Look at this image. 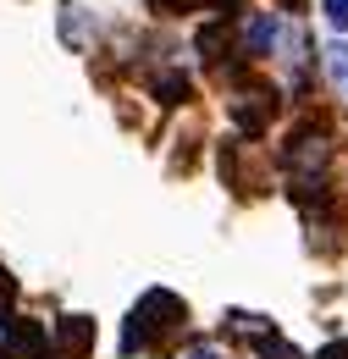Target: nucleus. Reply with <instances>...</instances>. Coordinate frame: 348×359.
<instances>
[{
	"label": "nucleus",
	"mask_w": 348,
	"mask_h": 359,
	"mask_svg": "<svg viewBox=\"0 0 348 359\" xmlns=\"http://www.w3.org/2000/svg\"><path fill=\"white\" fill-rule=\"evenodd\" d=\"M282 166H288V194L299 205H321L326 182H332V138H326V128L321 122L299 128L282 149Z\"/></svg>",
	"instance_id": "f257e3e1"
},
{
	"label": "nucleus",
	"mask_w": 348,
	"mask_h": 359,
	"mask_svg": "<svg viewBox=\"0 0 348 359\" xmlns=\"http://www.w3.org/2000/svg\"><path fill=\"white\" fill-rule=\"evenodd\" d=\"M271 116H276V100H271V89H243L238 100H232V122H238L249 138H260Z\"/></svg>",
	"instance_id": "20e7f679"
},
{
	"label": "nucleus",
	"mask_w": 348,
	"mask_h": 359,
	"mask_svg": "<svg viewBox=\"0 0 348 359\" xmlns=\"http://www.w3.org/2000/svg\"><path fill=\"white\" fill-rule=\"evenodd\" d=\"M326 22H332L337 34H348V0H326Z\"/></svg>",
	"instance_id": "9b49d317"
},
{
	"label": "nucleus",
	"mask_w": 348,
	"mask_h": 359,
	"mask_svg": "<svg viewBox=\"0 0 348 359\" xmlns=\"http://www.w3.org/2000/svg\"><path fill=\"white\" fill-rule=\"evenodd\" d=\"M83 34H88L83 11H78V6H61V39H67V45H78V39H83Z\"/></svg>",
	"instance_id": "0eeeda50"
},
{
	"label": "nucleus",
	"mask_w": 348,
	"mask_h": 359,
	"mask_svg": "<svg viewBox=\"0 0 348 359\" xmlns=\"http://www.w3.org/2000/svg\"><path fill=\"white\" fill-rule=\"evenodd\" d=\"M315 359H348V337H343V343H326V348H321Z\"/></svg>",
	"instance_id": "f8f14e48"
},
{
	"label": "nucleus",
	"mask_w": 348,
	"mask_h": 359,
	"mask_svg": "<svg viewBox=\"0 0 348 359\" xmlns=\"http://www.w3.org/2000/svg\"><path fill=\"white\" fill-rule=\"evenodd\" d=\"M149 6H155V11H199V6H205V0H149ZM221 6H227V11H221V17H232V6H238V0H221Z\"/></svg>",
	"instance_id": "6e6552de"
},
{
	"label": "nucleus",
	"mask_w": 348,
	"mask_h": 359,
	"mask_svg": "<svg viewBox=\"0 0 348 359\" xmlns=\"http://www.w3.org/2000/svg\"><path fill=\"white\" fill-rule=\"evenodd\" d=\"M188 359H216V354H210V348H194V354H188Z\"/></svg>",
	"instance_id": "ddd939ff"
},
{
	"label": "nucleus",
	"mask_w": 348,
	"mask_h": 359,
	"mask_svg": "<svg viewBox=\"0 0 348 359\" xmlns=\"http://www.w3.org/2000/svg\"><path fill=\"white\" fill-rule=\"evenodd\" d=\"M182 299L166 293V287H149L138 304L128 310V326H122V354H144V348H155V343H172L177 332H182Z\"/></svg>",
	"instance_id": "f03ea898"
},
{
	"label": "nucleus",
	"mask_w": 348,
	"mask_h": 359,
	"mask_svg": "<svg viewBox=\"0 0 348 359\" xmlns=\"http://www.w3.org/2000/svg\"><path fill=\"white\" fill-rule=\"evenodd\" d=\"M11 304H17V282L6 276V266H0V320L11 315Z\"/></svg>",
	"instance_id": "9d476101"
},
{
	"label": "nucleus",
	"mask_w": 348,
	"mask_h": 359,
	"mask_svg": "<svg viewBox=\"0 0 348 359\" xmlns=\"http://www.w3.org/2000/svg\"><path fill=\"white\" fill-rule=\"evenodd\" d=\"M50 348H55V359H88L94 354V320H88V315H67V320L55 326Z\"/></svg>",
	"instance_id": "7ed1b4c3"
},
{
	"label": "nucleus",
	"mask_w": 348,
	"mask_h": 359,
	"mask_svg": "<svg viewBox=\"0 0 348 359\" xmlns=\"http://www.w3.org/2000/svg\"><path fill=\"white\" fill-rule=\"evenodd\" d=\"M249 354L255 359H304L293 343H282L276 332H255V343H249Z\"/></svg>",
	"instance_id": "423d86ee"
},
{
	"label": "nucleus",
	"mask_w": 348,
	"mask_h": 359,
	"mask_svg": "<svg viewBox=\"0 0 348 359\" xmlns=\"http://www.w3.org/2000/svg\"><path fill=\"white\" fill-rule=\"evenodd\" d=\"M326 67H332V78H337V83L348 89V45H337V50H332V55H326Z\"/></svg>",
	"instance_id": "1a4fd4ad"
},
{
	"label": "nucleus",
	"mask_w": 348,
	"mask_h": 359,
	"mask_svg": "<svg viewBox=\"0 0 348 359\" xmlns=\"http://www.w3.org/2000/svg\"><path fill=\"white\" fill-rule=\"evenodd\" d=\"M227 50H232V17H221V22H210V28H199V55L227 61Z\"/></svg>",
	"instance_id": "39448f33"
}]
</instances>
